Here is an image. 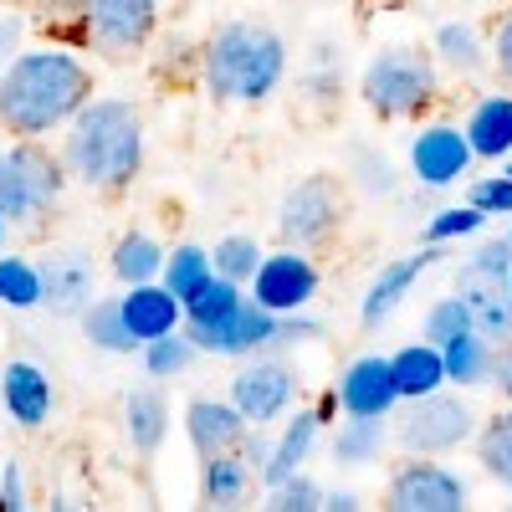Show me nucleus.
I'll use <instances>...</instances> for the list:
<instances>
[{
    "label": "nucleus",
    "mask_w": 512,
    "mask_h": 512,
    "mask_svg": "<svg viewBox=\"0 0 512 512\" xmlns=\"http://www.w3.org/2000/svg\"><path fill=\"white\" fill-rule=\"evenodd\" d=\"M93 93H98L93 67L72 47H62V41H52V47H21L0 67V128L11 139L62 134Z\"/></svg>",
    "instance_id": "f257e3e1"
},
{
    "label": "nucleus",
    "mask_w": 512,
    "mask_h": 512,
    "mask_svg": "<svg viewBox=\"0 0 512 512\" xmlns=\"http://www.w3.org/2000/svg\"><path fill=\"white\" fill-rule=\"evenodd\" d=\"M144 144V113L134 98H88L62 128V169L93 195H123L144 175Z\"/></svg>",
    "instance_id": "f03ea898"
},
{
    "label": "nucleus",
    "mask_w": 512,
    "mask_h": 512,
    "mask_svg": "<svg viewBox=\"0 0 512 512\" xmlns=\"http://www.w3.org/2000/svg\"><path fill=\"white\" fill-rule=\"evenodd\" d=\"M287 67H292L287 36L251 16L210 26V36L200 41V88L231 108H262L267 98H277Z\"/></svg>",
    "instance_id": "7ed1b4c3"
},
{
    "label": "nucleus",
    "mask_w": 512,
    "mask_h": 512,
    "mask_svg": "<svg viewBox=\"0 0 512 512\" xmlns=\"http://www.w3.org/2000/svg\"><path fill=\"white\" fill-rule=\"evenodd\" d=\"M359 98L379 123H415L441 98V62L420 47H379L359 72Z\"/></svg>",
    "instance_id": "20e7f679"
},
{
    "label": "nucleus",
    "mask_w": 512,
    "mask_h": 512,
    "mask_svg": "<svg viewBox=\"0 0 512 512\" xmlns=\"http://www.w3.org/2000/svg\"><path fill=\"white\" fill-rule=\"evenodd\" d=\"M67 190L62 154H47L41 139H11L0 144V216L11 226L31 231L57 210Z\"/></svg>",
    "instance_id": "39448f33"
},
{
    "label": "nucleus",
    "mask_w": 512,
    "mask_h": 512,
    "mask_svg": "<svg viewBox=\"0 0 512 512\" xmlns=\"http://www.w3.org/2000/svg\"><path fill=\"white\" fill-rule=\"evenodd\" d=\"M390 441L405 451V456H451L461 446H472L477 431H482V415L477 405L456 395L451 384L446 390H431L420 400H405V410L390 415Z\"/></svg>",
    "instance_id": "423d86ee"
},
{
    "label": "nucleus",
    "mask_w": 512,
    "mask_h": 512,
    "mask_svg": "<svg viewBox=\"0 0 512 512\" xmlns=\"http://www.w3.org/2000/svg\"><path fill=\"white\" fill-rule=\"evenodd\" d=\"M349 221V180L333 169H313L297 185L282 190L277 200V241L282 246H303L323 251Z\"/></svg>",
    "instance_id": "0eeeda50"
},
{
    "label": "nucleus",
    "mask_w": 512,
    "mask_h": 512,
    "mask_svg": "<svg viewBox=\"0 0 512 512\" xmlns=\"http://www.w3.org/2000/svg\"><path fill=\"white\" fill-rule=\"evenodd\" d=\"M390 512H466L472 507V482L436 456H405L390 482H384V502Z\"/></svg>",
    "instance_id": "6e6552de"
},
{
    "label": "nucleus",
    "mask_w": 512,
    "mask_h": 512,
    "mask_svg": "<svg viewBox=\"0 0 512 512\" xmlns=\"http://www.w3.org/2000/svg\"><path fill=\"white\" fill-rule=\"evenodd\" d=\"M318 287H323V272H318V262H313L303 246H277V251H267L262 267H256V277L246 282L251 303H262V308L277 313V318L313 308Z\"/></svg>",
    "instance_id": "1a4fd4ad"
},
{
    "label": "nucleus",
    "mask_w": 512,
    "mask_h": 512,
    "mask_svg": "<svg viewBox=\"0 0 512 512\" xmlns=\"http://www.w3.org/2000/svg\"><path fill=\"white\" fill-rule=\"evenodd\" d=\"M159 6L164 0H88V47L108 62L149 52L159 31Z\"/></svg>",
    "instance_id": "9d476101"
},
{
    "label": "nucleus",
    "mask_w": 512,
    "mask_h": 512,
    "mask_svg": "<svg viewBox=\"0 0 512 512\" xmlns=\"http://www.w3.org/2000/svg\"><path fill=\"white\" fill-rule=\"evenodd\" d=\"M226 400L246 415V425H277L292 410V400H297V374H292L287 359L251 354L231 374V395Z\"/></svg>",
    "instance_id": "9b49d317"
},
{
    "label": "nucleus",
    "mask_w": 512,
    "mask_h": 512,
    "mask_svg": "<svg viewBox=\"0 0 512 512\" xmlns=\"http://www.w3.org/2000/svg\"><path fill=\"white\" fill-rule=\"evenodd\" d=\"M472 144H466L461 123H420L410 139V180L420 190H451L472 175Z\"/></svg>",
    "instance_id": "f8f14e48"
},
{
    "label": "nucleus",
    "mask_w": 512,
    "mask_h": 512,
    "mask_svg": "<svg viewBox=\"0 0 512 512\" xmlns=\"http://www.w3.org/2000/svg\"><path fill=\"white\" fill-rule=\"evenodd\" d=\"M185 333L195 338V349L210 359H251V354H267L277 349V313H267L262 303H246L216 323H185Z\"/></svg>",
    "instance_id": "ddd939ff"
},
{
    "label": "nucleus",
    "mask_w": 512,
    "mask_h": 512,
    "mask_svg": "<svg viewBox=\"0 0 512 512\" xmlns=\"http://www.w3.org/2000/svg\"><path fill=\"white\" fill-rule=\"evenodd\" d=\"M436 262H441V246H431V241H425L420 251H410V256H395V262H384V267L369 277L364 297H359V328L374 333V328L390 323V318L405 308V297L415 292V282L431 272Z\"/></svg>",
    "instance_id": "4468645a"
},
{
    "label": "nucleus",
    "mask_w": 512,
    "mask_h": 512,
    "mask_svg": "<svg viewBox=\"0 0 512 512\" xmlns=\"http://www.w3.org/2000/svg\"><path fill=\"white\" fill-rule=\"evenodd\" d=\"M41 308L52 318H82V308L98 297V267L88 251L77 246H57L41 256Z\"/></svg>",
    "instance_id": "2eb2a0df"
},
{
    "label": "nucleus",
    "mask_w": 512,
    "mask_h": 512,
    "mask_svg": "<svg viewBox=\"0 0 512 512\" xmlns=\"http://www.w3.org/2000/svg\"><path fill=\"white\" fill-rule=\"evenodd\" d=\"M333 395L344 415H395L400 390L390 374V354H359L344 364V374L333 379Z\"/></svg>",
    "instance_id": "dca6fc26"
},
{
    "label": "nucleus",
    "mask_w": 512,
    "mask_h": 512,
    "mask_svg": "<svg viewBox=\"0 0 512 512\" xmlns=\"http://www.w3.org/2000/svg\"><path fill=\"white\" fill-rule=\"evenodd\" d=\"M0 405H6V415L21 425V431H41L57 410L52 374L36 359H11L6 369H0Z\"/></svg>",
    "instance_id": "f3484780"
},
{
    "label": "nucleus",
    "mask_w": 512,
    "mask_h": 512,
    "mask_svg": "<svg viewBox=\"0 0 512 512\" xmlns=\"http://www.w3.org/2000/svg\"><path fill=\"white\" fill-rule=\"evenodd\" d=\"M246 415L231 405V400H216V395H195L185 405V436H190V451L205 461V456H221V451H241L246 441Z\"/></svg>",
    "instance_id": "a211bd4d"
},
{
    "label": "nucleus",
    "mask_w": 512,
    "mask_h": 512,
    "mask_svg": "<svg viewBox=\"0 0 512 512\" xmlns=\"http://www.w3.org/2000/svg\"><path fill=\"white\" fill-rule=\"evenodd\" d=\"M118 308H123L128 333L139 338V349L149 344V338H159V333L185 328V303L164 282H134V287H123L118 292Z\"/></svg>",
    "instance_id": "6ab92c4d"
},
{
    "label": "nucleus",
    "mask_w": 512,
    "mask_h": 512,
    "mask_svg": "<svg viewBox=\"0 0 512 512\" xmlns=\"http://www.w3.org/2000/svg\"><path fill=\"white\" fill-rule=\"evenodd\" d=\"M431 52H436V62L446 72L472 82V77H482L492 67V36L477 21H441L436 36H431Z\"/></svg>",
    "instance_id": "aec40b11"
},
{
    "label": "nucleus",
    "mask_w": 512,
    "mask_h": 512,
    "mask_svg": "<svg viewBox=\"0 0 512 512\" xmlns=\"http://www.w3.org/2000/svg\"><path fill=\"white\" fill-rule=\"evenodd\" d=\"M323 431H328V425L318 420V410H297V415L282 425V436L272 441V456H267V466H262V487H277V482H287L292 472H303L308 456H313L318 441H323Z\"/></svg>",
    "instance_id": "412c9836"
},
{
    "label": "nucleus",
    "mask_w": 512,
    "mask_h": 512,
    "mask_svg": "<svg viewBox=\"0 0 512 512\" xmlns=\"http://www.w3.org/2000/svg\"><path fill=\"white\" fill-rule=\"evenodd\" d=\"M256 487H262V477H256V466L241 451H221V456L200 461V502L205 507H246Z\"/></svg>",
    "instance_id": "4be33fe9"
},
{
    "label": "nucleus",
    "mask_w": 512,
    "mask_h": 512,
    "mask_svg": "<svg viewBox=\"0 0 512 512\" xmlns=\"http://www.w3.org/2000/svg\"><path fill=\"white\" fill-rule=\"evenodd\" d=\"M461 128H466V144H472L477 159L502 164V159L512 154V93H487V98H477Z\"/></svg>",
    "instance_id": "5701e85b"
},
{
    "label": "nucleus",
    "mask_w": 512,
    "mask_h": 512,
    "mask_svg": "<svg viewBox=\"0 0 512 512\" xmlns=\"http://www.w3.org/2000/svg\"><path fill=\"white\" fill-rule=\"evenodd\" d=\"M456 292H461L466 313H472V328L502 349L512 338V292H507V282H482V277L456 272Z\"/></svg>",
    "instance_id": "b1692460"
},
{
    "label": "nucleus",
    "mask_w": 512,
    "mask_h": 512,
    "mask_svg": "<svg viewBox=\"0 0 512 512\" xmlns=\"http://www.w3.org/2000/svg\"><path fill=\"white\" fill-rule=\"evenodd\" d=\"M164 256H169V246H164L154 231H144V226H128V231L113 241V251H108V272L118 277V287H134V282H159V272H164Z\"/></svg>",
    "instance_id": "393cba45"
},
{
    "label": "nucleus",
    "mask_w": 512,
    "mask_h": 512,
    "mask_svg": "<svg viewBox=\"0 0 512 512\" xmlns=\"http://www.w3.org/2000/svg\"><path fill=\"white\" fill-rule=\"evenodd\" d=\"M123 431L139 456H159V446L169 441V400L159 384H144L123 400Z\"/></svg>",
    "instance_id": "a878e982"
},
{
    "label": "nucleus",
    "mask_w": 512,
    "mask_h": 512,
    "mask_svg": "<svg viewBox=\"0 0 512 512\" xmlns=\"http://www.w3.org/2000/svg\"><path fill=\"white\" fill-rule=\"evenodd\" d=\"M390 374H395V390H400V405L405 400H420L431 390H446V359L431 338H420V344H405L390 354Z\"/></svg>",
    "instance_id": "bb28decb"
},
{
    "label": "nucleus",
    "mask_w": 512,
    "mask_h": 512,
    "mask_svg": "<svg viewBox=\"0 0 512 512\" xmlns=\"http://www.w3.org/2000/svg\"><path fill=\"white\" fill-rule=\"evenodd\" d=\"M441 359H446L451 390H482V384H492V369H497V344L482 338L477 328H466L461 338H451L441 349Z\"/></svg>",
    "instance_id": "cd10ccee"
},
{
    "label": "nucleus",
    "mask_w": 512,
    "mask_h": 512,
    "mask_svg": "<svg viewBox=\"0 0 512 512\" xmlns=\"http://www.w3.org/2000/svg\"><path fill=\"white\" fill-rule=\"evenodd\" d=\"M333 461L338 466H369L390 451V415H344L333 431Z\"/></svg>",
    "instance_id": "c85d7f7f"
},
{
    "label": "nucleus",
    "mask_w": 512,
    "mask_h": 512,
    "mask_svg": "<svg viewBox=\"0 0 512 512\" xmlns=\"http://www.w3.org/2000/svg\"><path fill=\"white\" fill-rule=\"evenodd\" d=\"M82 338L98 349V354H113V359H128V354H139V338L128 333L123 323V308H118V297H93L88 308H82Z\"/></svg>",
    "instance_id": "c756f323"
},
{
    "label": "nucleus",
    "mask_w": 512,
    "mask_h": 512,
    "mask_svg": "<svg viewBox=\"0 0 512 512\" xmlns=\"http://www.w3.org/2000/svg\"><path fill=\"white\" fill-rule=\"evenodd\" d=\"M210 277H216V262H210V251L195 246V241H180L164 256V272H159V282L175 292L180 303H195V297L210 287Z\"/></svg>",
    "instance_id": "7c9ffc66"
},
{
    "label": "nucleus",
    "mask_w": 512,
    "mask_h": 512,
    "mask_svg": "<svg viewBox=\"0 0 512 512\" xmlns=\"http://www.w3.org/2000/svg\"><path fill=\"white\" fill-rule=\"evenodd\" d=\"M472 446H477V461H482V477L497 482L502 492H512V405H502L492 420H482Z\"/></svg>",
    "instance_id": "2f4dec72"
},
{
    "label": "nucleus",
    "mask_w": 512,
    "mask_h": 512,
    "mask_svg": "<svg viewBox=\"0 0 512 512\" xmlns=\"http://www.w3.org/2000/svg\"><path fill=\"white\" fill-rule=\"evenodd\" d=\"M297 93H303V103L313 113H328V108H338V98H344V57H333L328 41H318V52H313L303 82H297Z\"/></svg>",
    "instance_id": "473e14b6"
},
{
    "label": "nucleus",
    "mask_w": 512,
    "mask_h": 512,
    "mask_svg": "<svg viewBox=\"0 0 512 512\" xmlns=\"http://www.w3.org/2000/svg\"><path fill=\"white\" fill-rule=\"evenodd\" d=\"M0 308L6 313H31L41 308V267L31 256H6L0 251Z\"/></svg>",
    "instance_id": "72a5a7b5"
},
{
    "label": "nucleus",
    "mask_w": 512,
    "mask_h": 512,
    "mask_svg": "<svg viewBox=\"0 0 512 512\" xmlns=\"http://www.w3.org/2000/svg\"><path fill=\"white\" fill-rule=\"evenodd\" d=\"M195 359H200V349H195V338L185 328L159 333V338H149V344L139 349V364H144L149 379H180Z\"/></svg>",
    "instance_id": "f704fd0d"
},
{
    "label": "nucleus",
    "mask_w": 512,
    "mask_h": 512,
    "mask_svg": "<svg viewBox=\"0 0 512 512\" xmlns=\"http://www.w3.org/2000/svg\"><path fill=\"white\" fill-rule=\"evenodd\" d=\"M349 185L364 195V200H395L400 190V175H395V164L374 154V149H349Z\"/></svg>",
    "instance_id": "c9c22d12"
},
{
    "label": "nucleus",
    "mask_w": 512,
    "mask_h": 512,
    "mask_svg": "<svg viewBox=\"0 0 512 512\" xmlns=\"http://www.w3.org/2000/svg\"><path fill=\"white\" fill-rule=\"evenodd\" d=\"M262 246H256V236H241V231H231V236H221L216 241V251H210V262H216V277H231V282H251L256 277V267H262Z\"/></svg>",
    "instance_id": "e433bc0d"
},
{
    "label": "nucleus",
    "mask_w": 512,
    "mask_h": 512,
    "mask_svg": "<svg viewBox=\"0 0 512 512\" xmlns=\"http://www.w3.org/2000/svg\"><path fill=\"white\" fill-rule=\"evenodd\" d=\"M31 26L88 41V0H31Z\"/></svg>",
    "instance_id": "4c0bfd02"
},
{
    "label": "nucleus",
    "mask_w": 512,
    "mask_h": 512,
    "mask_svg": "<svg viewBox=\"0 0 512 512\" xmlns=\"http://www.w3.org/2000/svg\"><path fill=\"white\" fill-rule=\"evenodd\" d=\"M466 328H472V313H466L461 292H451V297H436V303L425 308V318H420V338H431L436 349H446L451 338H461Z\"/></svg>",
    "instance_id": "58836bf2"
},
{
    "label": "nucleus",
    "mask_w": 512,
    "mask_h": 512,
    "mask_svg": "<svg viewBox=\"0 0 512 512\" xmlns=\"http://www.w3.org/2000/svg\"><path fill=\"white\" fill-rule=\"evenodd\" d=\"M482 226H487V216L477 205H446V210H436L431 221H425V241L431 246H446V241H472V236H482Z\"/></svg>",
    "instance_id": "ea45409f"
},
{
    "label": "nucleus",
    "mask_w": 512,
    "mask_h": 512,
    "mask_svg": "<svg viewBox=\"0 0 512 512\" xmlns=\"http://www.w3.org/2000/svg\"><path fill=\"white\" fill-rule=\"evenodd\" d=\"M262 507L272 512H323V487L308 472H292L277 487H262Z\"/></svg>",
    "instance_id": "a19ab883"
},
{
    "label": "nucleus",
    "mask_w": 512,
    "mask_h": 512,
    "mask_svg": "<svg viewBox=\"0 0 512 512\" xmlns=\"http://www.w3.org/2000/svg\"><path fill=\"white\" fill-rule=\"evenodd\" d=\"M466 205H477L482 216H507L512 221V175L502 169V175H477V180H466Z\"/></svg>",
    "instance_id": "79ce46f5"
},
{
    "label": "nucleus",
    "mask_w": 512,
    "mask_h": 512,
    "mask_svg": "<svg viewBox=\"0 0 512 512\" xmlns=\"http://www.w3.org/2000/svg\"><path fill=\"white\" fill-rule=\"evenodd\" d=\"M507 272H512V241L507 236L477 241V251L461 267V277H482V282H507Z\"/></svg>",
    "instance_id": "37998d69"
},
{
    "label": "nucleus",
    "mask_w": 512,
    "mask_h": 512,
    "mask_svg": "<svg viewBox=\"0 0 512 512\" xmlns=\"http://www.w3.org/2000/svg\"><path fill=\"white\" fill-rule=\"evenodd\" d=\"M185 67L200 77V41H190V36H180V31H169V36L159 41V52H154V72H159V77H169V72L180 77Z\"/></svg>",
    "instance_id": "c03bdc74"
},
{
    "label": "nucleus",
    "mask_w": 512,
    "mask_h": 512,
    "mask_svg": "<svg viewBox=\"0 0 512 512\" xmlns=\"http://www.w3.org/2000/svg\"><path fill=\"white\" fill-rule=\"evenodd\" d=\"M328 328L303 308V313H287V318H277V349H287V344H318Z\"/></svg>",
    "instance_id": "a18cd8bd"
},
{
    "label": "nucleus",
    "mask_w": 512,
    "mask_h": 512,
    "mask_svg": "<svg viewBox=\"0 0 512 512\" xmlns=\"http://www.w3.org/2000/svg\"><path fill=\"white\" fill-rule=\"evenodd\" d=\"M26 26H31V16L21 6H6V16H0V67L26 47Z\"/></svg>",
    "instance_id": "49530a36"
},
{
    "label": "nucleus",
    "mask_w": 512,
    "mask_h": 512,
    "mask_svg": "<svg viewBox=\"0 0 512 512\" xmlns=\"http://www.w3.org/2000/svg\"><path fill=\"white\" fill-rule=\"evenodd\" d=\"M492 72L512 88V11H502L492 26Z\"/></svg>",
    "instance_id": "de8ad7c7"
},
{
    "label": "nucleus",
    "mask_w": 512,
    "mask_h": 512,
    "mask_svg": "<svg viewBox=\"0 0 512 512\" xmlns=\"http://www.w3.org/2000/svg\"><path fill=\"white\" fill-rule=\"evenodd\" d=\"M21 507H31V502H26L21 461H6V472H0V512H21Z\"/></svg>",
    "instance_id": "09e8293b"
},
{
    "label": "nucleus",
    "mask_w": 512,
    "mask_h": 512,
    "mask_svg": "<svg viewBox=\"0 0 512 512\" xmlns=\"http://www.w3.org/2000/svg\"><path fill=\"white\" fill-rule=\"evenodd\" d=\"M492 384H497V395L502 405H512V338L497 349V369H492Z\"/></svg>",
    "instance_id": "8fccbe9b"
},
{
    "label": "nucleus",
    "mask_w": 512,
    "mask_h": 512,
    "mask_svg": "<svg viewBox=\"0 0 512 512\" xmlns=\"http://www.w3.org/2000/svg\"><path fill=\"white\" fill-rule=\"evenodd\" d=\"M364 507V497L354 492V487H333V492H323V512H359Z\"/></svg>",
    "instance_id": "3c124183"
},
{
    "label": "nucleus",
    "mask_w": 512,
    "mask_h": 512,
    "mask_svg": "<svg viewBox=\"0 0 512 512\" xmlns=\"http://www.w3.org/2000/svg\"><path fill=\"white\" fill-rule=\"evenodd\" d=\"M313 410H318V420H323V425H333V415H338V395L328 390V395H323V400H318Z\"/></svg>",
    "instance_id": "603ef678"
},
{
    "label": "nucleus",
    "mask_w": 512,
    "mask_h": 512,
    "mask_svg": "<svg viewBox=\"0 0 512 512\" xmlns=\"http://www.w3.org/2000/svg\"><path fill=\"white\" fill-rule=\"evenodd\" d=\"M6 236H11V221H6V216H0V251H6Z\"/></svg>",
    "instance_id": "864d4df0"
},
{
    "label": "nucleus",
    "mask_w": 512,
    "mask_h": 512,
    "mask_svg": "<svg viewBox=\"0 0 512 512\" xmlns=\"http://www.w3.org/2000/svg\"><path fill=\"white\" fill-rule=\"evenodd\" d=\"M0 6H31V0H0Z\"/></svg>",
    "instance_id": "5fc2aeb1"
},
{
    "label": "nucleus",
    "mask_w": 512,
    "mask_h": 512,
    "mask_svg": "<svg viewBox=\"0 0 512 512\" xmlns=\"http://www.w3.org/2000/svg\"><path fill=\"white\" fill-rule=\"evenodd\" d=\"M502 169H507V175H512V154H507V159H502Z\"/></svg>",
    "instance_id": "6e6d98bb"
},
{
    "label": "nucleus",
    "mask_w": 512,
    "mask_h": 512,
    "mask_svg": "<svg viewBox=\"0 0 512 512\" xmlns=\"http://www.w3.org/2000/svg\"><path fill=\"white\" fill-rule=\"evenodd\" d=\"M323 6H344V0H323Z\"/></svg>",
    "instance_id": "4d7b16f0"
},
{
    "label": "nucleus",
    "mask_w": 512,
    "mask_h": 512,
    "mask_svg": "<svg viewBox=\"0 0 512 512\" xmlns=\"http://www.w3.org/2000/svg\"><path fill=\"white\" fill-rule=\"evenodd\" d=\"M507 292H512V272H507Z\"/></svg>",
    "instance_id": "13d9d810"
},
{
    "label": "nucleus",
    "mask_w": 512,
    "mask_h": 512,
    "mask_svg": "<svg viewBox=\"0 0 512 512\" xmlns=\"http://www.w3.org/2000/svg\"><path fill=\"white\" fill-rule=\"evenodd\" d=\"M507 241H512V226H507Z\"/></svg>",
    "instance_id": "bf43d9fd"
}]
</instances>
